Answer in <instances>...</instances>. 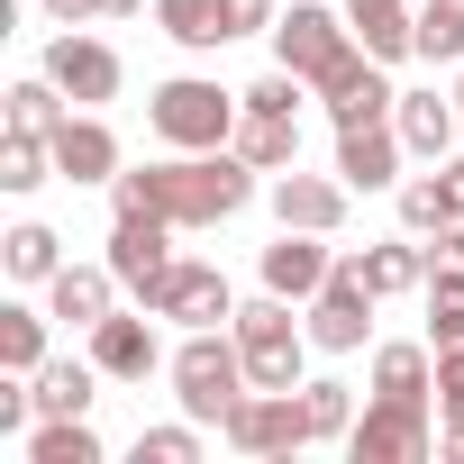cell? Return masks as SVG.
<instances>
[{
  "mask_svg": "<svg viewBox=\"0 0 464 464\" xmlns=\"http://www.w3.org/2000/svg\"><path fill=\"white\" fill-rule=\"evenodd\" d=\"M301 301H283V292H265V301H246L237 319H227V328H237V346H246V373H256V392H301L310 373V319H292Z\"/></svg>",
  "mask_w": 464,
  "mask_h": 464,
  "instance_id": "277c9868",
  "label": "cell"
},
{
  "mask_svg": "<svg viewBox=\"0 0 464 464\" xmlns=\"http://www.w3.org/2000/svg\"><path fill=\"white\" fill-rule=\"evenodd\" d=\"M237 119H246V92H218V82H200V73H173V82L146 92V128H155L173 155L227 146V137H237Z\"/></svg>",
  "mask_w": 464,
  "mask_h": 464,
  "instance_id": "3957f363",
  "label": "cell"
},
{
  "mask_svg": "<svg viewBox=\"0 0 464 464\" xmlns=\"http://www.w3.org/2000/svg\"><path fill=\"white\" fill-rule=\"evenodd\" d=\"M301 319H310V346H319V355H355V346L373 337V292H364V274H355V265L337 256L328 292H319V301H310Z\"/></svg>",
  "mask_w": 464,
  "mask_h": 464,
  "instance_id": "30bf717a",
  "label": "cell"
},
{
  "mask_svg": "<svg viewBox=\"0 0 464 464\" xmlns=\"http://www.w3.org/2000/svg\"><path fill=\"white\" fill-rule=\"evenodd\" d=\"M401 128L392 119H364V128H337V182L346 191H392L401 182Z\"/></svg>",
  "mask_w": 464,
  "mask_h": 464,
  "instance_id": "5bb4252c",
  "label": "cell"
},
{
  "mask_svg": "<svg viewBox=\"0 0 464 464\" xmlns=\"http://www.w3.org/2000/svg\"><path fill=\"white\" fill-rule=\"evenodd\" d=\"M218 437L237 455H301L310 446V410H301V392H246Z\"/></svg>",
  "mask_w": 464,
  "mask_h": 464,
  "instance_id": "52a82bcc",
  "label": "cell"
},
{
  "mask_svg": "<svg viewBox=\"0 0 464 464\" xmlns=\"http://www.w3.org/2000/svg\"><path fill=\"white\" fill-rule=\"evenodd\" d=\"M46 319L55 310H28V301L0 310V373H37L46 364Z\"/></svg>",
  "mask_w": 464,
  "mask_h": 464,
  "instance_id": "83f0119b",
  "label": "cell"
},
{
  "mask_svg": "<svg viewBox=\"0 0 464 464\" xmlns=\"http://www.w3.org/2000/svg\"><path fill=\"white\" fill-rule=\"evenodd\" d=\"M227 146H237L256 173H292L301 164V119H274V110H246L237 119V137H227Z\"/></svg>",
  "mask_w": 464,
  "mask_h": 464,
  "instance_id": "603a6c76",
  "label": "cell"
},
{
  "mask_svg": "<svg viewBox=\"0 0 464 464\" xmlns=\"http://www.w3.org/2000/svg\"><path fill=\"white\" fill-rule=\"evenodd\" d=\"M437 419L464 428V346H437Z\"/></svg>",
  "mask_w": 464,
  "mask_h": 464,
  "instance_id": "d590c367",
  "label": "cell"
},
{
  "mask_svg": "<svg viewBox=\"0 0 464 464\" xmlns=\"http://www.w3.org/2000/svg\"><path fill=\"white\" fill-rule=\"evenodd\" d=\"M319 101H328V119H337V128H364V119H392V110H401V92L382 82V55H364V46L319 82Z\"/></svg>",
  "mask_w": 464,
  "mask_h": 464,
  "instance_id": "4fadbf2b",
  "label": "cell"
},
{
  "mask_svg": "<svg viewBox=\"0 0 464 464\" xmlns=\"http://www.w3.org/2000/svg\"><path fill=\"white\" fill-rule=\"evenodd\" d=\"M55 173V146L37 137V128H10V137H0V191H37Z\"/></svg>",
  "mask_w": 464,
  "mask_h": 464,
  "instance_id": "4dcf8cb0",
  "label": "cell"
},
{
  "mask_svg": "<svg viewBox=\"0 0 464 464\" xmlns=\"http://www.w3.org/2000/svg\"><path fill=\"white\" fill-rule=\"evenodd\" d=\"M373 392H428L437 401V355L428 346H401V337L373 346Z\"/></svg>",
  "mask_w": 464,
  "mask_h": 464,
  "instance_id": "f1b7e54d",
  "label": "cell"
},
{
  "mask_svg": "<svg viewBox=\"0 0 464 464\" xmlns=\"http://www.w3.org/2000/svg\"><path fill=\"white\" fill-rule=\"evenodd\" d=\"M155 19H164V37L191 46V55H218L227 37H237V28H227V0H155Z\"/></svg>",
  "mask_w": 464,
  "mask_h": 464,
  "instance_id": "d4e9b609",
  "label": "cell"
},
{
  "mask_svg": "<svg viewBox=\"0 0 464 464\" xmlns=\"http://www.w3.org/2000/svg\"><path fill=\"white\" fill-rule=\"evenodd\" d=\"M46 146H55V173H64V182H119V137H110L101 110H73Z\"/></svg>",
  "mask_w": 464,
  "mask_h": 464,
  "instance_id": "e0dca14e",
  "label": "cell"
},
{
  "mask_svg": "<svg viewBox=\"0 0 464 464\" xmlns=\"http://www.w3.org/2000/svg\"><path fill=\"white\" fill-rule=\"evenodd\" d=\"M328 274H337V256L310 237V227H283V237L265 246V292H283V301H301V310L328 292Z\"/></svg>",
  "mask_w": 464,
  "mask_h": 464,
  "instance_id": "2e32d148",
  "label": "cell"
},
{
  "mask_svg": "<svg viewBox=\"0 0 464 464\" xmlns=\"http://www.w3.org/2000/svg\"><path fill=\"white\" fill-rule=\"evenodd\" d=\"M119 292H128V283H119V274H110V256H101V265H64V274L46 283V310H55V319H73V328L92 337V328L119 310Z\"/></svg>",
  "mask_w": 464,
  "mask_h": 464,
  "instance_id": "d6986e66",
  "label": "cell"
},
{
  "mask_svg": "<svg viewBox=\"0 0 464 464\" xmlns=\"http://www.w3.org/2000/svg\"><path fill=\"white\" fill-rule=\"evenodd\" d=\"M428 337L437 346H464V301H428Z\"/></svg>",
  "mask_w": 464,
  "mask_h": 464,
  "instance_id": "8d00e7d4",
  "label": "cell"
},
{
  "mask_svg": "<svg viewBox=\"0 0 464 464\" xmlns=\"http://www.w3.org/2000/svg\"><path fill=\"white\" fill-rule=\"evenodd\" d=\"M346 19H355L364 55H382V64L419 55V0H346Z\"/></svg>",
  "mask_w": 464,
  "mask_h": 464,
  "instance_id": "44dd1931",
  "label": "cell"
},
{
  "mask_svg": "<svg viewBox=\"0 0 464 464\" xmlns=\"http://www.w3.org/2000/svg\"><path fill=\"white\" fill-rule=\"evenodd\" d=\"M301 92H310V82H301V73H283V64H274V73H265V82H256V92H246V110H274V119H301Z\"/></svg>",
  "mask_w": 464,
  "mask_h": 464,
  "instance_id": "e575fe53",
  "label": "cell"
},
{
  "mask_svg": "<svg viewBox=\"0 0 464 464\" xmlns=\"http://www.w3.org/2000/svg\"><path fill=\"white\" fill-rule=\"evenodd\" d=\"M28 464H101V437H92V419H37V437H28Z\"/></svg>",
  "mask_w": 464,
  "mask_h": 464,
  "instance_id": "f546056e",
  "label": "cell"
},
{
  "mask_svg": "<svg viewBox=\"0 0 464 464\" xmlns=\"http://www.w3.org/2000/svg\"><path fill=\"white\" fill-rule=\"evenodd\" d=\"M346 200H355V191H346V182H328V173H301V164H292V173H274V218H283V227L337 237V227H346Z\"/></svg>",
  "mask_w": 464,
  "mask_h": 464,
  "instance_id": "9a60e30c",
  "label": "cell"
},
{
  "mask_svg": "<svg viewBox=\"0 0 464 464\" xmlns=\"http://www.w3.org/2000/svg\"><path fill=\"white\" fill-rule=\"evenodd\" d=\"M428 392H373V410L346 428V455L355 464H419L428 455Z\"/></svg>",
  "mask_w": 464,
  "mask_h": 464,
  "instance_id": "8992f818",
  "label": "cell"
},
{
  "mask_svg": "<svg viewBox=\"0 0 464 464\" xmlns=\"http://www.w3.org/2000/svg\"><path fill=\"white\" fill-rule=\"evenodd\" d=\"M146 10V0H101V19H137Z\"/></svg>",
  "mask_w": 464,
  "mask_h": 464,
  "instance_id": "ab89813d",
  "label": "cell"
},
{
  "mask_svg": "<svg viewBox=\"0 0 464 464\" xmlns=\"http://www.w3.org/2000/svg\"><path fill=\"white\" fill-rule=\"evenodd\" d=\"M346 265L364 274V292H373V301H392V292H428L437 246H419L410 227H401V237H382V246H364V256H346Z\"/></svg>",
  "mask_w": 464,
  "mask_h": 464,
  "instance_id": "ffe728a7",
  "label": "cell"
},
{
  "mask_svg": "<svg viewBox=\"0 0 464 464\" xmlns=\"http://www.w3.org/2000/svg\"><path fill=\"white\" fill-rule=\"evenodd\" d=\"M28 392H37V419H92V401H101V364L46 355V364L28 373Z\"/></svg>",
  "mask_w": 464,
  "mask_h": 464,
  "instance_id": "7402d4cb",
  "label": "cell"
},
{
  "mask_svg": "<svg viewBox=\"0 0 464 464\" xmlns=\"http://www.w3.org/2000/svg\"><path fill=\"white\" fill-rule=\"evenodd\" d=\"M455 110H464V73H455Z\"/></svg>",
  "mask_w": 464,
  "mask_h": 464,
  "instance_id": "b9f144b4",
  "label": "cell"
},
{
  "mask_svg": "<svg viewBox=\"0 0 464 464\" xmlns=\"http://www.w3.org/2000/svg\"><path fill=\"white\" fill-rule=\"evenodd\" d=\"M419 55L464 64V0H419Z\"/></svg>",
  "mask_w": 464,
  "mask_h": 464,
  "instance_id": "d6a6232c",
  "label": "cell"
},
{
  "mask_svg": "<svg viewBox=\"0 0 464 464\" xmlns=\"http://www.w3.org/2000/svg\"><path fill=\"white\" fill-rule=\"evenodd\" d=\"M227 28H237V37H256V28H274V0H227Z\"/></svg>",
  "mask_w": 464,
  "mask_h": 464,
  "instance_id": "74e56055",
  "label": "cell"
},
{
  "mask_svg": "<svg viewBox=\"0 0 464 464\" xmlns=\"http://www.w3.org/2000/svg\"><path fill=\"white\" fill-rule=\"evenodd\" d=\"M455 209H464V173H410L401 182V227L410 237H437Z\"/></svg>",
  "mask_w": 464,
  "mask_h": 464,
  "instance_id": "cb8c5ba5",
  "label": "cell"
},
{
  "mask_svg": "<svg viewBox=\"0 0 464 464\" xmlns=\"http://www.w3.org/2000/svg\"><path fill=\"white\" fill-rule=\"evenodd\" d=\"M110 200H119V209H155V218H173V227H218V218H237V209L256 200V164H246L237 146L173 155V164H137V173L119 164Z\"/></svg>",
  "mask_w": 464,
  "mask_h": 464,
  "instance_id": "6da1fadb",
  "label": "cell"
},
{
  "mask_svg": "<svg viewBox=\"0 0 464 464\" xmlns=\"http://www.w3.org/2000/svg\"><path fill=\"white\" fill-rule=\"evenodd\" d=\"M0 265H10V283H55L64 274V237L37 227V218H19L10 237H0Z\"/></svg>",
  "mask_w": 464,
  "mask_h": 464,
  "instance_id": "484cf974",
  "label": "cell"
},
{
  "mask_svg": "<svg viewBox=\"0 0 464 464\" xmlns=\"http://www.w3.org/2000/svg\"><path fill=\"white\" fill-rule=\"evenodd\" d=\"M46 19H55V28H92V19H101V0H46Z\"/></svg>",
  "mask_w": 464,
  "mask_h": 464,
  "instance_id": "f35d334b",
  "label": "cell"
},
{
  "mask_svg": "<svg viewBox=\"0 0 464 464\" xmlns=\"http://www.w3.org/2000/svg\"><path fill=\"white\" fill-rule=\"evenodd\" d=\"M346 55H355V19H346V10L292 0V10L274 19V64H283V73H301L310 92H319V82H328V73H337Z\"/></svg>",
  "mask_w": 464,
  "mask_h": 464,
  "instance_id": "5b68a950",
  "label": "cell"
},
{
  "mask_svg": "<svg viewBox=\"0 0 464 464\" xmlns=\"http://www.w3.org/2000/svg\"><path fill=\"white\" fill-rule=\"evenodd\" d=\"M446 455H464V428H446Z\"/></svg>",
  "mask_w": 464,
  "mask_h": 464,
  "instance_id": "60d3db41",
  "label": "cell"
},
{
  "mask_svg": "<svg viewBox=\"0 0 464 464\" xmlns=\"http://www.w3.org/2000/svg\"><path fill=\"white\" fill-rule=\"evenodd\" d=\"M137 464H200V419H182V428H137Z\"/></svg>",
  "mask_w": 464,
  "mask_h": 464,
  "instance_id": "836d02e7",
  "label": "cell"
},
{
  "mask_svg": "<svg viewBox=\"0 0 464 464\" xmlns=\"http://www.w3.org/2000/svg\"><path fill=\"white\" fill-rule=\"evenodd\" d=\"M392 128H401V146H410L419 164H446L455 137H464V110H455V92H446V101H437V92H401Z\"/></svg>",
  "mask_w": 464,
  "mask_h": 464,
  "instance_id": "ac0fdd59",
  "label": "cell"
},
{
  "mask_svg": "<svg viewBox=\"0 0 464 464\" xmlns=\"http://www.w3.org/2000/svg\"><path fill=\"white\" fill-rule=\"evenodd\" d=\"M46 73L64 82V101H73V110H101V101H119V82H128V73H119V55H110L101 37H82V28H64V37L46 46Z\"/></svg>",
  "mask_w": 464,
  "mask_h": 464,
  "instance_id": "8fae6325",
  "label": "cell"
},
{
  "mask_svg": "<svg viewBox=\"0 0 464 464\" xmlns=\"http://www.w3.org/2000/svg\"><path fill=\"white\" fill-rule=\"evenodd\" d=\"M155 319H173V328H218V319H237V292H227V274L218 265H200V256H173V274L155 283V301H146Z\"/></svg>",
  "mask_w": 464,
  "mask_h": 464,
  "instance_id": "9c48e42d",
  "label": "cell"
},
{
  "mask_svg": "<svg viewBox=\"0 0 464 464\" xmlns=\"http://www.w3.org/2000/svg\"><path fill=\"white\" fill-rule=\"evenodd\" d=\"M164 373H173L182 419H200V428H227V410L256 392L237 328H182V346H173V364H164Z\"/></svg>",
  "mask_w": 464,
  "mask_h": 464,
  "instance_id": "7a4b0ae2",
  "label": "cell"
},
{
  "mask_svg": "<svg viewBox=\"0 0 464 464\" xmlns=\"http://www.w3.org/2000/svg\"><path fill=\"white\" fill-rule=\"evenodd\" d=\"M64 119H73V101H64V82H55L46 64H37L28 82H10V128H37V137H55Z\"/></svg>",
  "mask_w": 464,
  "mask_h": 464,
  "instance_id": "4316f807",
  "label": "cell"
},
{
  "mask_svg": "<svg viewBox=\"0 0 464 464\" xmlns=\"http://www.w3.org/2000/svg\"><path fill=\"white\" fill-rule=\"evenodd\" d=\"M301 410H310V446H346V428H355L346 382H301Z\"/></svg>",
  "mask_w": 464,
  "mask_h": 464,
  "instance_id": "1f68e13d",
  "label": "cell"
},
{
  "mask_svg": "<svg viewBox=\"0 0 464 464\" xmlns=\"http://www.w3.org/2000/svg\"><path fill=\"white\" fill-rule=\"evenodd\" d=\"M455 173H464V164H455Z\"/></svg>",
  "mask_w": 464,
  "mask_h": 464,
  "instance_id": "7bdbcfd3",
  "label": "cell"
},
{
  "mask_svg": "<svg viewBox=\"0 0 464 464\" xmlns=\"http://www.w3.org/2000/svg\"><path fill=\"white\" fill-rule=\"evenodd\" d=\"M110 274H119L137 301H155V283L173 274V218H155V209H119V218H110Z\"/></svg>",
  "mask_w": 464,
  "mask_h": 464,
  "instance_id": "ba28073f",
  "label": "cell"
},
{
  "mask_svg": "<svg viewBox=\"0 0 464 464\" xmlns=\"http://www.w3.org/2000/svg\"><path fill=\"white\" fill-rule=\"evenodd\" d=\"M92 364H101L110 382H146L155 364H173L164 337H155V310H110V319L92 328Z\"/></svg>",
  "mask_w": 464,
  "mask_h": 464,
  "instance_id": "7c38bea8",
  "label": "cell"
}]
</instances>
